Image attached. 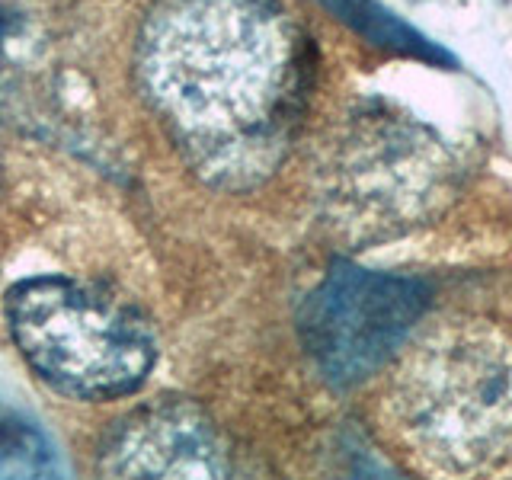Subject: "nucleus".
<instances>
[{
    "label": "nucleus",
    "instance_id": "nucleus-1",
    "mask_svg": "<svg viewBox=\"0 0 512 480\" xmlns=\"http://www.w3.org/2000/svg\"><path fill=\"white\" fill-rule=\"evenodd\" d=\"M141 74L205 180L250 186L282 160L304 93L295 32L272 0H170Z\"/></svg>",
    "mask_w": 512,
    "mask_h": 480
},
{
    "label": "nucleus",
    "instance_id": "nucleus-2",
    "mask_svg": "<svg viewBox=\"0 0 512 480\" xmlns=\"http://www.w3.org/2000/svg\"><path fill=\"white\" fill-rule=\"evenodd\" d=\"M404 439L442 471H474L512 442V349L490 330L452 327L413 349L394 384Z\"/></svg>",
    "mask_w": 512,
    "mask_h": 480
},
{
    "label": "nucleus",
    "instance_id": "nucleus-3",
    "mask_svg": "<svg viewBox=\"0 0 512 480\" xmlns=\"http://www.w3.org/2000/svg\"><path fill=\"white\" fill-rule=\"evenodd\" d=\"M16 349L42 381L74 400H116L148 381L151 324L119 295L68 276H36L7 292Z\"/></svg>",
    "mask_w": 512,
    "mask_h": 480
},
{
    "label": "nucleus",
    "instance_id": "nucleus-4",
    "mask_svg": "<svg viewBox=\"0 0 512 480\" xmlns=\"http://www.w3.org/2000/svg\"><path fill=\"white\" fill-rule=\"evenodd\" d=\"M426 308L429 288L420 279L340 263L301 304L298 333L317 372L352 388L397 356Z\"/></svg>",
    "mask_w": 512,
    "mask_h": 480
},
{
    "label": "nucleus",
    "instance_id": "nucleus-5",
    "mask_svg": "<svg viewBox=\"0 0 512 480\" xmlns=\"http://www.w3.org/2000/svg\"><path fill=\"white\" fill-rule=\"evenodd\" d=\"M103 471L119 477H221L228 461L215 429L192 407L157 404L116 429L103 452Z\"/></svg>",
    "mask_w": 512,
    "mask_h": 480
},
{
    "label": "nucleus",
    "instance_id": "nucleus-6",
    "mask_svg": "<svg viewBox=\"0 0 512 480\" xmlns=\"http://www.w3.org/2000/svg\"><path fill=\"white\" fill-rule=\"evenodd\" d=\"M420 141H410V148H400L397 141L381 144L372 151H352L340 160L333 199L340 202V212H352L359 224H397L413 208L420 212L429 199V189L436 186V170H416Z\"/></svg>",
    "mask_w": 512,
    "mask_h": 480
},
{
    "label": "nucleus",
    "instance_id": "nucleus-7",
    "mask_svg": "<svg viewBox=\"0 0 512 480\" xmlns=\"http://www.w3.org/2000/svg\"><path fill=\"white\" fill-rule=\"evenodd\" d=\"M330 13H336L346 26H352L362 39L384 48V52L429 61V64H455L445 48L429 42L423 32H416L397 13L384 10L378 0H324Z\"/></svg>",
    "mask_w": 512,
    "mask_h": 480
},
{
    "label": "nucleus",
    "instance_id": "nucleus-8",
    "mask_svg": "<svg viewBox=\"0 0 512 480\" xmlns=\"http://www.w3.org/2000/svg\"><path fill=\"white\" fill-rule=\"evenodd\" d=\"M58 455L42 426L20 413H0V477H55Z\"/></svg>",
    "mask_w": 512,
    "mask_h": 480
},
{
    "label": "nucleus",
    "instance_id": "nucleus-9",
    "mask_svg": "<svg viewBox=\"0 0 512 480\" xmlns=\"http://www.w3.org/2000/svg\"><path fill=\"white\" fill-rule=\"evenodd\" d=\"M0 39H4V20H0Z\"/></svg>",
    "mask_w": 512,
    "mask_h": 480
}]
</instances>
